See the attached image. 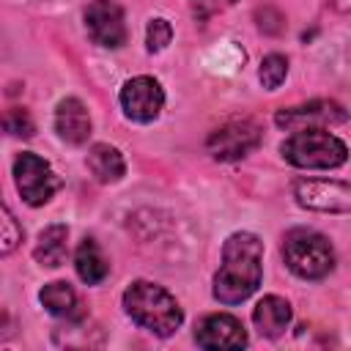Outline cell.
<instances>
[{
    "label": "cell",
    "instance_id": "cell-15",
    "mask_svg": "<svg viewBox=\"0 0 351 351\" xmlns=\"http://www.w3.org/2000/svg\"><path fill=\"white\" fill-rule=\"evenodd\" d=\"M66 239H69V230L66 225H49L38 233V241L33 247V258L41 263V266H60L66 261Z\"/></svg>",
    "mask_w": 351,
    "mask_h": 351
},
{
    "label": "cell",
    "instance_id": "cell-10",
    "mask_svg": "<svg viewBox=\"0 0 351 351\" xmlns=\"http://www.w3.org/2000/svg\"><path fill=\"white\" fill-rule=\"evenodd\" d=\"M195 343L200 348H244L247 332L236 315L214 313L195 326Z\"/></svg>",
    "mask_w": 351,
    "mask_h": 351
},
{
    "label": "cell",
    "instance_id": "cell-3",
    "mask_svg": "<svg viewBox=\"0 0 351 351\" xmlns=\"http://www.w3.org/2000/svg\"><path fill=\"white\" fill-rule=\"evenodd\" d=\"M280 154L285 156V162H291L296 167L332 170V167H340L346 162L348 148L329 129H324V126H304V129H296L280 145Z\"/></svg>",
    "mask_w": 351,
    "mask_h": 351
},
{
    "label": "cell",
    "instance_id": "cell-12",
    "mask_svg": "<svg viewBox=\"0 0 351 351\" xmlns=\"http://www.w3.org/2000/svg\"><path fill=\"white\" fill-rule=\"evenodd\" d=\"M55 132L60 134V140L71 143V145H82L90 137V115L85 110V104L74 96L60 99L58 110H55Z\"/></svg>",
    "mask_w": 351,
    "mask_h": 351
},
{
    "label": "cell",
    "instance_id": "cell-13",
    "mask_svg": "<svg viewBox=\"0 0 351 351\" xmlns=\"http://www.w3.org/2000/svg\"><path fill=\"white\" fill-rule=\"evenodd\" d=\"M252 321L261 335L280 337L291 324V304L282 296H263L252 310Z\"/></svg>",
    "mask_w": 351,
    "mask_h": 351
},
{
    "label": "cell",
    "instance_id": "cell-5",
    "mask_svg": "<svg viewBox=\"0 0 351 351\" xmlns=\"http://www.w3.org/2000/svg\"><path fill=\"white\" fill-rule=\"evenodd\" d=\"M261 140H263V129L252 118H233L208 134L206 148L214 159L233 162V159H241L250 151H255L261 145Z\"/></svg>",
    "mask_w": 351,
    "mask_h": 351
},
{
    "label": "cell",
    "instance_id": "cell-11",
    "mask_svg": "<svg viewBox=\"0 0 351 351\" xmlns=\"http://www.w3.org/2000/svg\"><path fill=\"white\" fill-rule=\"evenodd\" d=\"M346 110L337 101H310L302 107L280 110L274 123L282 129H304V126H324V123H343Z\"/></svg>",
    "mask_w": 351,
    "mask_h": 351
},
{
    "label": "cell",
    "instance_id": "cell-17",
    "mask_svg": "<svg viewBox=\"0 0 351 351\" xmlns=\"http://www.w3.org/2000/svg\"><path fill=\"white\" fill-rule=\"evenodd\" d=\"M41 304L58 318H80V302L69 282H47L41 288Z\"/></svg>",
    "mask_w": 351,
    "mask_h": 351
},
{
    "label": "cell",
    "instance_id": "cell-8",
    "mask_svg": "<svg viewBox=\"0 0 351 351\" xmlns=\"http://www.w3.org/2000/svg\"><path fill=\"white\" fill-rule=\"evenodd\" d=\"M162 104H165V90L154 77H132L121 88V107L126 118L137 123H151L154 118H159Z\"/></svg>",
    "mask_w": 351,
    "mask_h": 351
},
{
    "label": "cell",
    "instance_id": "cell-22",
    "mask_svg": "<svg viewBox=\"0 0 351 351\" xmlns=\"http://www.w3.org/2000/svg\"><path fill=\"white\" fill-rule=\"evenodd\" d=\"M236 0H189V5H192V11H195L197 19H208V16H214L217 11H225Z\"/></svg>",
    "mask_w": 351,
    "mask_h": 351
},
{
    "label": "cell",
    "instance_id": "cell-4",
    "mask_svg": "<svg viewBox=\"0 0 351 351\" xmlns=\"http://www.w3.org/2000/svg\"><path fill=\"white\" fill-rule=\"evenodd\" d=\"M282 255L288 269L302 280H321L335 269V250L326 236L310 228H293L285 233Z\"/></svg>",
    "mask_w": 351,
    "mask_h": 351
},
{
    "label": "cell",
    "instance_id": "cell-20",
    "mask_svg": "<svg viewBox=\"0 0 351 351\" xmlns=\"http://www.w3.org/2000/svg\"><path fill=\"white\" fill-rule=\"evenodd\" d=\"M0 129L8 132V134H14V137H33V132H36L33 118H30L25 110H19V107L5 110V112L0 115Z\"/></svg>",
    "mask_w": 351,
    "mask_h": 351
},
{
    "label": "cell",
    "instance_id": "cell-6",
    "mask_svg": "<svg viewBox=\"0 0 351 351\" xmlns=\"http://www.w3.org/2000/svg\"><path fill=\"white\" fill-rule=\"evenodd\" d=\"M14 178H16L19 195L30 206H44L60 186V178L52 173L49 162H44L41 156H36L30 151H25L14 159Z\"/></svg>",
    "mask_w": 351,
    "mask_h": 351
},
{
    "label": "cell",
    "instance_id": "cell-1",
    "mask_svg": "<svg viewBox=\"0 0 351 351\" xmlns=\"http://www.w3.org/2000/svg\"><path fill=\"white\" fill-rule=\"evenodd\" d=\"M263 277V241L255 233H233L222 247V263L214 277V299L222 304H241L250 299Z\"/></svg>",
    "mask_w": 351,
    "mask_h": 351
},
{
    "label": "cell",
    "instance_id": "cell-16",
    "mask_svg": "<svg viewBox=\"0 0 351 351\" xmlns=\"http://www.w3.org/2000/svg\"><path fill=\"white\" fill-rule=\"evenodd\" d=\"M74 266H77V274L82 282L88 285H96L107 277L110 271V263L104 258V252L99 250V244L93 239H85L80 247H77V255H74Z\"/></svg>",
    "mask_w": 351,
    "mask_h": 351
},
{
    "label": "cell",
    "instance_id": "cell-2",
    "mask_svg": "<svg viewBox=\"0 0 351 351\" xmlns=\"http://www.w3.org/2000/svg\"><path fill=\"white\" fill-rule=\"evenodd\" d=\"M123 307L132 321H137L143 329H148L159 337L173 335L184 321V313H181L176 296L148 280H137L123 291Z\"/></svg>",
    "mask_w": 351,
    "mask_h": 351
},
{
    "label": "cell",
    "instance_id": "cell-18",
    "mask_svg": "<svg viewBox=\"0 0 351 351\" xmlns=\"http://www.w3.org/2000/svg\"><path fill=\"white\" fill-rule=\"evenodd\" d=\"M261 82H263V88L266 90H277L282 82H285V74H288V60L282 58V55H277V52H271V55H266L263 60H261Z\"/></svg>",
    "mask_w": 351,
    "mask_h": 351
},
{
    "label": "cell",
    "instance_id": "cell-7",
    "mask_svg": "<svg viewBox=\"0 0 351 351\" xmlns=\"http://www.w3.org/2000/svg\"><path fill=\"white\" fill-rule=\"evenodd\" d=\"M293 197L299 206L313 208V211H329V214H348L351 211V186L346 181L299 178L293 184Z\"/></svg>",
    "mask_w": 351,
    "mask_h": 351
},
{
    "label": "cell",
    "instance_id": "cell-19",
    "mask_svg": "<svg viewBox=\"0 0 351 351\" xmlns=\"http://www.w3.org/2000/svg\"><path fill=\"white\" fill-rule=\"evenodd\" d=\"M19 241H22V228L16 225V219L5 208V203L0 200V258L14 252L19 247Z\"/></svg>",
    "mask_w": 351,
    "mask_h": 351
},
{
    "label": "cell",
    "instance_id": "cell-14",
    "mask_svg": "<svg viewBox=\"0 0 351 351\" xmlns=\"http://www.w3.org/2000/svg\"><path fill=\"white\" fill-rule=\"evenodd\" d=\"M88 170L93 173L96 181H101V184H115V181L123 178L126 162H123V156H121L118 148H112V145H107V143H96V145H90V151H88Z\"/></svg>",
    "mask_w": 351,
    "mask_h": 351
},
{
    "label": "cell",
    "instance_id": "cell-9",
    "mask_svg": "<svg viewBox=\"0 0 351 351\" xmlns=\"http://www.w3.org/2000/svg\"><path fill=\"white\" fill-rule=\"evenodd\" d=\"M85 27L99 47L118 49L126 44V22L115 0H93L85 11Z\"/></svg>",
    "mask_w": 351,
    "mask_h": 351
},
{
    "label": "cell",
    "instance_id": "cell-21",
    "mask_svg": "<svg viewBox=\"0 0 351 351\" xmlns=\"http://www.w3.org/2000/svg\"><path fill=\"white\" fill-rule=\"evenodd\" d=\"M173 38V27L167 19H151L148 22V33H145V44L148 52H162Z\"/></svg>",
    "mask_w": 351,
    "mask_h": 351
}]
</instances>
